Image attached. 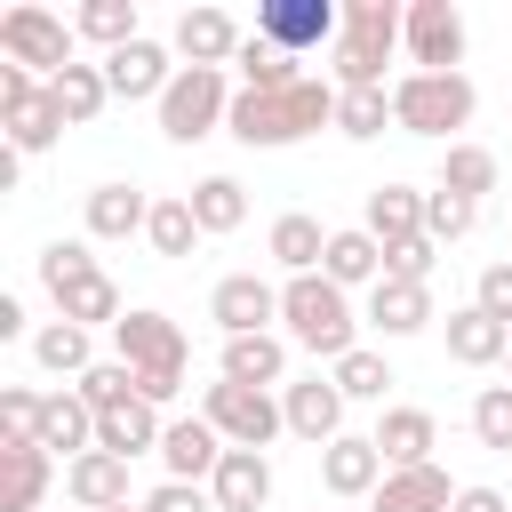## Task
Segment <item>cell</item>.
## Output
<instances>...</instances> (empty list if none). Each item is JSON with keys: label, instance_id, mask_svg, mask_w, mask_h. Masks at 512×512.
I'll list each match as a JSON object with an SVG mask.
<instances>
[{"label": "cell", "instance_id": "47", "mask_svg": "<svg viewBox=\"0 0 512 512\" xmlns=\"http://www.w3.org/2000/svg\"><path fill=\"white\" fill-rule=\"evenodd\" d=\"M432 264H440V240H432V232L384 248V272H392V280H424V288H432Z\"/></svg>", "mask_w": 512, "mask_h": 512}, {"label": "cell", "instance_id": "3", "mask_svg": "<svg viewBox=\"0 0 512 512\" xmlns=\"http://www.w3.org/2000/svg\"><path fill=\"white\" fill-rule=\"evenodd\" d=\"M112 360L136 368V400H152V408H168V400L184 392V376H192L184 328H176L168 312H152V304H136V312L112 328Z\"/></svg>", "mask_w": 512, "mask_h": 512}, {"label": "cell", "instance_id": "16", "mask_svg": "<svg viewBox=\"0 0 512 512\" xmlns=\"http://www.w3.org/2000/svg\"><path fill=\"white\" fill-rule=\"evenodd\" d=\"M320 488H328L336 504H368V496L384 488V456H376V440H368V432L328 440V448H320Z\"/></svg>", "mask_w": 512, "mask_h": 512}, {"label": "cell", "instance_id": "10", "mask_svg": "<svg viewBox=\"0 0 512 512\" xmlns=\"http://www.w3.org/2000/svg\"><path fill=\"white\" fill-rule=\"evenodd\" d=\"M256 40H272V48H288L304 64L312 48H336L344 40V8L336 0H264L256 8Z\"/></svg>", "mask_w": 512, "mask_h": 512}, {"label": "cell", "instance_id": "27", "mask_svg": "<svg viewBox=\"0 0 512 512\" xmlns=\"http://www.w3.org/2000/svg\"><path fill=\"white\" fill-rule=\"evenodd\" d=\"M40 448H48V456H64V464L96 448V408H88L72 384H56V392L40 400Z\"/></svg>", "mask_w": 512, "mask_h": 512}, {"label": "cell", "instance_id": "14", "mask_svg": "<svg viewBox=\"0 0 512 512\" xmlns=\"http://www.w3.org/2000/svg\"><path fill=\"white\" fill-rule=\"evenodd\" d=\"M208 320H216L224 336H264V328L280 320V288H272L264 272H224V280L208 288Z\"/></svg>", "mask_w": 512, "mask_h": 512}, {"label": "cell", "instance_id": "18", "mask_svg": "<svg viewBox=\"0 0 512 512\" xmlns=\"http://www.w3.org/2000/svg\"><path fill=\"white\" fill-rule=\"evenodd\" d=\"M360 320H368L376 336H424L440 312H432V288H424V280H392V272H384V280L368 288Z\"/></svg>", "mask_w": 512, "mask_h": 512}, {"label": "cell", "instance_id": "11", "mask_svg": "<svg viewBox=\"0 0 512 512\" xmlns=\"http://www.w3.org/2000/svg\"><path fill=\"white\" fill-rule=\"evenodd\" d=\"M416 72H456L464 64V8L456 0H408V32H400Z\"/></svg>", "mask_w": 512, "mask_h": 512}, {"label": "cell", "instance_id": "6", "mask_svg": "<svg viewBox=\"0 0 512 512\" xmlns=\"http://www.w3.org/2000/svg\"><path fill=\"white\" fill-rule=\"evenodd\" d=\"M232 72H200V64H184L176 80H168V96L152 104L160 112V136L168 144H200V136H216L224 120H232Z\"/></svg>", "mask_w": 512, "mask_h": 512}, {"label": "cell", "instance_id": "7", "mask_svg": "<svg viewBox=\"0 0 512 512\" xmlns=\"http://www.w3.org/2000/svg\"><path fill=\"white\" fill-rule=\"evenodd\" d=\"M72 48H80V32H72L56 8H32V0H24V8H8V16H0V56H8V64H24L32 80H56L64 64H80Z\"/></svg>", "mask_w": 512, "mask_h": 512}, {"label": "cell", "instance_id": "44", "mask_svg": "<svg viewBox=\"0 0 512 512\" xmlns=\"http://www.w3.org/2000/svg\"><path fill=\"white\" fill-rule=\"evenodd\" d=\"M72 392H80V400H88V408L104 416V408H120V400H136V368H128V360H96V368H88V376H80Z\"/></svg>", "mask_w": 512, "mask_h": 512}, {"label": "cell", "instance_id": "39", "mask_svg": "<svg viewBox=\"0 0 512 512\" xmlns=\"http://www.w3.org/2000/svg\"><path fill=\"white\" fill-rule=\"evenodd\" d=\"M72 32H80L88 48H104V56L128 48V40H144V32H136V0H80V8H72Z\"/></svg>", "mask_w": 512, "mask_h": 512}, {"label": "cell", "instance_id": "41", "mask_svg": "<svg viewBox=\"0 0 512 512\" xmlns=\"http://www.w3.org/2000/svg\"><path fill=\"white\" fill-rule=\"evenodd\" d=\"M392 128V88H336V136L376 144Z\"/></svg>", "mask_w": 512, "mask_h": 512}, {"label": "cell", "instance_id": "49", "mask_svg": "<svg viewBox=\"0 0 512 512\" xmlns=\"http://www.w3.org/2000/svg\"><path fill=\"white\" fill-rule=\"evenodd\" d=\"M144 512H216V496L192 488V480H160V488L144 496Z\"/></svg>", "mask_w": 512, "mask_h": 512}, {"label": "cell", "instance_id": "13", "mask_svg": "<svg viewBox=\"0 0 512 512\" xmlns=\"http://www.w3.org/2000/svg\"><path fill=\"white\" fill-rule=\"evenodd\" d=\"M344 408H352V400H344V392H336V376H320V368L280 384V416H288V432H296V440H312V448L344 440Z\"/></svg>", "mask_w": 512, "mask_h": 512}, {"label": "cell", "instance_id": "1", "mask_svg": "<svg viewBox=\"0 0 512 512\" xmlns=\"http://www.w3.org/2000/svg\"><path fill=\"white\" fill-rule=\"evenodd\" d=\"M320 128H336V80H296V88H280V96H232V120H224V136L232 144H248V152H280V144H304V136H320Z\"/></svg>", "mask_w": 512, "mask_h": 512}, {"label": "cell", "instance_id": "5", "mask_svg": "<svg viewBox=\"0 0 512 512\" xmlns=\"http://www.w3.org/2000/svg\"><path fill=\"white\" fill-rule=\"evenodd\" d=\"M472 112H480V88L464 72H400L392 80V128L400 136H448V144H464L456 128H472Z\"/></svg>", "mask_w": 512, "mask_h": 512}, {"label": "cell", "instance_id": "23", "mask_svg": "<svg viewBox=\"0 0 512 512\" xmlns=\"http://www.w3.org/2000/svg\"><path fill=\"white\" fill-rule=\"evenodd\" d=\"M216 376L256 384V392H280V384H288V336H280V328H264V336H224Z\"/></svg>", "mask_w": 512, "mask_h": 512}, {"label": "cell", "instance_id": "9", "mask_svg": "<svg viewBox=\"0 0 512 512\" xmlns=\"http://www.w3.org/2000/svg\"><path fill=\"white\" fill-rule=\"evenodd\" d=\"M0 128H8V152H48L72 120L56 112V96H48V80H32L24 64H0Z\"/></svg>", "mask_w": 512, "mask_h": 512}, {"label": "cell", "instance_id": "24", "mask_svg": "<svg viewBox=\"0 0 512 512\" xmlns=\"http://www.w3.org/2000/svg\"><path fill=\"white\" fill-rule=\"evenodd\" d=\"M208 496H216V512H264L272 504V456L264 448H224Z\"/></svg>", "mask_w": 512, "mask_h": 512}, {"label": "cell", "instance_id": "53", "mask_svg": "<svg viewBox=\"0 0 512 512\" xmlns=\"http://www.w3.org/2000/svg\"><path fill=\"white\" fill-rule=\"evenodd\" d=\"M336 512H352V504H336Z\"/></svg>", "mask_w": 512, "mask_h": 512}, {"label": "cell", "instance_id": "26", "mask_svg": "<svg viewBox=\"0 0 512 512\" xmlns=\"http://www.w3.org/2000/svg\"><path fill=\"white\" fill-rule=\"evenodd\" d=\"M440 336H448V360H456V368H496V360H512V328L488 320L480 304H456Z\"/></svg>", "mask_w": 512, "mask_h": 512}, {"label": "cell", "instance_id": "21", "mask_svg": "<svg viewBox=\"0 0 512 512\" xmlns=\"http://www.w3.org/2000/svg\"><path fill=\"white\" fill-rule=\"evenodd\" d=\"M160 440H168V416H160L152 400H120V408H104V416H96V448H104V456H120V464L160 456Z\"/></svg>", "mask_w": 512, "mask_h": 512}, {"label": "cell", "instance_id": "20", "mask_svg": "<svg viewBox=\"0 0 512 512\" xmlns=\"http://www.w3.org/2000/svg\"><path fill=\"white\" fill-rule=\"evenodd\" d=\"M56 456L40 440H0V512H48Z\"/></svg>", "mask_w": 512, "mask_h": 512}, {"label": "cell", "instance_id": "45", "mask_svg": "<svg viewBox=\"0 0 512 512\" xmlns=\"http://www.w3.org/2000/svg\"><path fill=\"white\" fill-rule=\"evenodd\" d=\"M32 272H40V288H64V280L96 272V256H88V240H48V248L32 256Z\"/></svg>", "mask_w": 512, "mask_h": 512}, {"label": "cell", "instance_id": "28", "mask_svg": "<svg viewBox=\"0 0 512 512\" xmlns=\"http://www.w3.org/2000/svg\"><path fill=\"white\" fill-rule=\"evenodd\" d=\"M264 256H272L288 280H296V272H320V264H328V224H320V216H304V208H288V216H272Z\"/></svg>", "mask_w": 512, "mask_h": 512}, {"label": "cell", "instance_id": "8", "mask_svg": "<svg viewBox=\"0 0 512 512\" xmlns=\"http://www.w3.org/2000/svg\"><path fill=\"white\" fill-rule=\"evenodd\" d=\"M200 416L224 432V448H272V440L288 432V416H280V392L232 384V376H216V384L200 392Z\"/></svg>", "mask_w": 512, "mask_h": 512}, {"label": "cell", "instance_id": "43", "mask_svg": "<svg viewBox=\"0 0 512 512\" xmlns=\"http://www.w3.org/2000/svg\"><path fill=\"white\" fill-rule=\"evenodd\" d=\"M472 224H480V200H456V192H440V184L424 192V232H432L440 248H448V240H464Z\"/></svg>", "mask_w": 512, "mask_h": 512}, {"label": "cell", "instance_id": "38", "mask_svg": "<svg viewBox=\"0 0 512 512\" xmlns=\"http://www.w3.org/2000/svg\"><path fill=\"white\" fill-rule=\"evenodd\" d=\"M328 376H336V392H344V400H360V408H392L384 392L400 384V376H392V360H384L376 344H360V352H344V360H336Z\"/></svg>", "mask_w": 512, "mask_h": 512}, {"label": "cell", "instance_id": "35", "mask_svg": "<svg viewBox=\"0 0 512 512\" xmlns=\"http://www.w3.org/2000/svg\"><path fill=\"white\" fill-rule=\"evenodd\" d=\"M432 184H440V192H456V200H480V192H496V184H504V160H496L488 144H448Z\"/></svg>", "mask_w": 512, "mask_h": 512}, {"label": "cell", "instance_id": "46", "mask_svg": "<svg viewBox=\"0 0 512 512\" xmlns=\"http://www.w3.org/2000/svg\"><path fill=\"white\" fill-rule=\"evenodd\" d=\"M40 400L32 384H0V440H40Z\"/></svg>", "mask_w": 512, "mask_h": 512}, {"label": "cell", "instance_id": "22", "mask_svg": "<svg viewBox=\"0 0 512 512\" xmlns=\"http://www.w3.org/2000/svg\"><path fill=\"white\" fill-rule=\"evenodd\" d=\"M48 304H56V320H72V328H120V320H128L120 280H112L104 264L80 272V280H64V288H48Z\"/></svg>", "mask_w": 512, "mask_h": 512}, {"label": "cell", "instance_id": "2", "mask_svg": "<svg viewBox=\"0 0 512 512\" xmlns=\"http://www.w3.org/2000/svg\"><path fill=\"white\" fill-rule=\"evenodd\" d=\"M360 304L328 280V272H296V280H280V336L296 344V352H312V360H344V352H360Z\"/></svg>", "mask_w": 512, "mask_h": 512}, {"label": "cell", "instance_id": "32", "mask_svg": "<svg viewBox=\"0 0 512 512\" xmlns=\"http://www.w3.org/2000/svg\"><path fill=\"white\" fill-rule=\"evenodd\" d=\"M32 360L48 368V376H88L96 368V328H72V320H40L32 328Z\"/></svg>", "mask_w": 512, "mask_h": 512}, {"label": "cell", "instance_id": "34", "mask_svg": "<svg viewBox=\"0 0 512 512\" xmlns=\"http://www.w3.org/2000/svg\"><path fill=\"white\" fill-rule=\"evenodd\" d=\"M360 224H368L384 248H400V240H416V232H424V192H416V184H376Z\"/></svg>", "mask_w": 512, "mask_h": 512}, {"label": "cell", "instance_id": "25", "mask_svg": "<svg viewBox=\"0 0 512 512\" xmlns=\"http://www.w3.org/2000/svg\"><path fill=\"white\" fill-rule=\"evenodd\" d=\"M320 272H328L344 296H352V288L368 296V288L384 280V240H376L368 224H336V232H328V264H320Z\"/></svg>", "mask_w": 512, "mask_h": 512}, {"label": "cell", "instance_id": "33", "mask_svg": "<svg viewBox=\"0 0 512 512\" xmlns=\"http://www.w3.org/2000/svg\"><path fill=\"white\" fill-rule=\"evenodd\" d=\"M304 72H296V56L288 48H272V40H240V56H232V88H248V96H280V88H296Z\"/></svg>", "mask_w": 512, "mask_h": 512}, {"label": "cell", "instance_id": "12", "mask_svg": "<svg viewBox=\"0 0 512 512\" xmlns=\"http://www.w3.org/2000/svg\"><path fill=\"white\" fill-rule=\"evenodd\" d=\"M176 72H184V64H176V48H160V40H128V48L104 56V88H112V104H160Z\"/></svg>", "mask_w": 512, "mask_h": 512}, {"label": "cell", "instance_id": "31", "mask_svg": "<svg viewBox=\"0 0 512 512\" xmlns=\"http://www.w3.org/2000/svg\"><path fill=\"white\" fill-rule=\"evenodd\" d=\"M152 224V192L144 184H96L88 192V240H136Z\"/></svg>", "mask_w": 512, "mask_h": 512}, {"label": "cell", "instance_id": "54", "mask_svg": "<svg viewBox=\"0 0 512 512\" xmlns=\"http://www.w3.org/2000/svg\"><path fill=\"white\" fill-rule=\"evenodd\" d=\"M504 368H512V360H504Z\"/></svg>", "mask_w": 512, "mask_h": 512}, {"label": "cell", "instance_id": "37", "mask_svg": "<svg viewBox=\"0 0 512 512\" xmlns=\"http://www.w3.org/2000/svg\"><path fill=\"white\" fill-rule=\"evenodd\" d=\"M144 240H152V256H168V264H176V256H192L208 232H200V216H192V200H184V192H160V200H152Z\"/></svg>", "mask_w": 512, "mask_h": 512}, {"label": "cell", "instance_id": "30", "mask_svg": "<svg viewBox=\"0 0 512 512\" xmlns=\"http://www.w3.org/2000/svg\"><path fill=\"white\" fill-rule=\"evenodd\" d=\"M456 504V480L440 464H408V472H384V488L368 496V512H448Z\"/></svg>", "mask_w": 512, "mask_h": 512}, {"label": "cell", "instance_id": "17", "mask_svg": "<svg viewBox=\"0 0 512 512\" xmlns=\"http://www.w3.org/2000/svg\"><path fill=\"white\" fill-rule=\"evenodd\" d=\"M240 40H248V32H240L224 8H184V16H176V32H168V48H176L184 64H200V72H232Z\"/></svg>", "mask_w": 512, "mask_h": 512}, {"label": "cell", "instance_id": "42", "mask_svg": "<svg viewBox=\"0 0 512 512\" xmlns=\"http://www.w3.org/2000/svg\"><path fill=\"white\" fill-rule=\"evenodd\" d=\"M472 440L496 448V456H512V384H480L472 392Z\"/></svg>", "mask_w": 512, "mask_h": 512}, {"label": "cell", "instance_id": "15", "mask_svg": "<svg viewBox=\"0 0 512 512\" xmlns=\"http://www.w3.org/2000/svg\"><path fill=\"white\" fill-rule=\"evenodd\" d=\"M368 440H376L384 472H408V464H432V448H440V416L392 400V408H376V432H368Z\"/></svg>", "mask_w": 512, "mask_h": 512}, {"label": "cell", "instance_id": "40", "mask_svg": "<svg viewBox=\"0 0 512 512\" xmlns=\"http://www.w3.org/2000/svg\"><path fill=\"white\" fill-rule=\"evenodd\" d=\"M48 96H56V112H64L72 128H88V120L112 104V88H104V64H64V72L48 80Z\"/></svg>", "mask_w": 512, "mask_h": 512}, {"label": "cell", "instance_id": "51", "mask_svg": "<svg viewBox=\"0 0 512 512\" xmlns=\"http://www.w3.org/2000/svg\"><path fill=\"white\" fill-rule=\"evenodd\" d=\"M0 344H32V320H24V296L16 288L0 296Z\"/></svg>", "mask_w": 512, "mask_h": 512}, {"label": "cell", "instance_id": "48", "mask_svg": "<svg viewBox=\"0 0 512 512\" xmlns=\"http://www.w3.org/2000/svg\"><path fill=\"white\" fill-rule=\"evenodd\" d=\"M472 304H480L488 320H504V328H512V256L480 264V280H472Z\"/></svg>", "mask_w": 512, "mask_h": 512}, {"label": "cell", "instance_id": "29", "mask_svg": "<svg viewBox=\"0 0 512 512\" xmlns=\"http://www.w3.org/2000/svg\"><path fill=\"white\" fill-rule=\"evenodd\" d=\"M64 496H72L80 512L136 504V496H128V464H120V456H104V448H88V456H72V464H64Z\"/></svg>", "mask_w": 512, "mask_h": 512}, {"label": "cell", "instance_id": "19", "mask_svg": "<svg viewBox=\"0 0 512 512\" xmlns=\"http://www.w3.org/2000/svg\"><path fill=\"white\" fill-rule=\"evenodd\" d=\"M160 464H168V480H192V488H208V480H216V464H224V432H216L208 416H168Z\"/></svg>", "mask_w": 512, "mask_h": 512}, {"label": "cell", "instance_id": "50", "mask_svg": "<svg viewBox=\"0 0 512 512\" xmlns=\"http://www.w3.org/2000/svg\"><path fill=\"white\" fill-rule=\"evenodd\" d=\"M448 512H512V496L504 488H488V480H472V488H456V504Z\"/></svg>", "mask_w": 512, "mask_h": 512}, {"label": "cell", "instance_id": "36", "mask_svg": "<svg viewBox=\"0 0 512 512\" xmlns=\"http://www.w3.org/2000/svg\"><path fill=\"white\" fill-rule=\"evenodd\" d=\"M184 200H192V216H200V232H208V240H224V232H240V224H248V184H240V176H200Z\"/></svg>", "mask_w": 512, "mask_h": 512}, {"label": "cell", "instance_id": "4", "mask_svg": "<svg viewBox=\"0 0 512 512\" xmlns=\"http://www.w3.org/2000/svg\"><path fill=\"white\" fill-rule=\"evenodd\" d=\"M408 32L400 0H344V40L328 48V80L336 88H384V64Z\"/></svg>", "mask_w": 512, "mask_h": 512}, {"label": "cell", "instance_id": "52", "mask_svg": "<svg viewBox=\"0 0 512 512\" xmlns=\"http://www.w3.org/2000/svg\"><path fill=\"white\" fill-rule=\"evenodd\" d=\"M112 512H144V496H136V504H112Z\"/></svg>", "mask_w": 512, "mask_h": 512}]
</instances>
